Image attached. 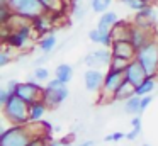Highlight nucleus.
I'll list each match as a JSON object with an SVG mask.
<instances>
[{
	"label": "nucleus",
	"instance_id": "f257e3e1",
	"mask_svg": "<svg viewBox=\"0 0 158 146\" xmlns=\"http://www.w3.org/2000/svg\"><path fill=\"white\" fill-rule=\"evenodd\" d=\"M39 122L29 124H10L0 132V146H27L36 134H44L51 131V126L41 121V129H36Z\"/></svg>",
	"mask_w": 158,
	"mask_h": 146
},
{
	"label": "nucleus",
	"instance_id": "f03ea898",
	"mask_svg": "<svg viewBox=\"0 0 158 146\" xmlns=\"http://www.w3.org/2000/svg\"><path fill=\"white\" fill-rule=\"evenodd\" d=\"M2 114L10 124H29V104L15 94L7 100V104L2 105Z\"/></svg>",
	"mask_w": 158,
	"mask_h": 146
},
{
	"label": "nucleus",
	"instance_id": "7ed1b4c3",
	"mask_svg": "<svg viewBox=\"0 0 158 146\" xmlns=\"http://www.w3.org/2000/svg\"><path fill=\"white\" fill-rule=\"evenodd\" d=\"M136 60L143 65L148 77H158V37L155 36L141 49L136 51Z\"/></svg>",
	"mask_w": 158,
	"mask_h": 146
},
{
	"label": "nucleus",
	"instance_id": "20e7f679",
	"mask_svg": "<svg viewBox=\"0 0 158 146\" xmlns=\"http://www.w3.org/2000/svg\"><path fill=\"white\" fill-rule=\"evenodd\" d=\"M68 95H70V92H68L66 83H63L61 80H58V78L55 77L49 81H46L41 98L46 102V105H48L49 109H56L68 98Z\"/></svg>",
	"mask_w": 158,
	"mask_h": 146
},
{
	"label": "nucleus",
	"instance_id": "39448f33",
	"mask_svg": "<svg viewBox=\"0 0 158 146\" xmlns=\"http://www.w3.org/2000/svg\"><path fill=\"white\" fill-rule=\"evenodd\" d=\"M124 80H126L124 71H117V70H112V68H107L106 78H104V85L99 92L100 102H114V94L123 85Z\"/></svg>",
	"mask_w": 158,
	"mask_h": 146
},
{
	"label": "nucleus",
	"instance_id": "423d86ee",
	"mask_svg": "<svg viewBox=\"0 0 158 146\" xmlns=\"http://www.w3.org/2000/svg\"><path fill=\"white\" fill-rule=\"evenodd\" d=\"M34 34L36 32H34V29H32V24L26 22V24H22V26L15 27V29H10V32H9V36L4 39V43L9 44L10 48H14V49H24L29 41H32Z\"/></svg>",
	"mask_w": 158,
	"mask_h": 146
},
{
	"label": "nucleus",
	"instance_id": "0eeeda50",
	"mask_svg": "<svg viewBox=\"0 0 158 146\" xmlns=\"http://www.w3.org/2000/svg\"><path fill=\"white\" fill-rule=\"evenodd\" d=\"M43 90H44L43 83L36 81L34 78H29L27 81L17 83V88H15V95H17V97H21L22 100L26 102V104L31 105L32 102L39 100V98L43 97Z\"/></svg>",
	"mask_w": 158,
	"mask_h": 146
},
{
	"label": "nucleus",
	"instance_id": "6e6552de",
	"mask_svg": "<svg viewBox=\"0 0 158 146\" xmlns=\"http://www.w3.org/2000/svg\"><path fill=\"white\" fill-rule=\"evenodd\" d=\"M110 60H112V51L110 48H99V49L90 51L85 56L83 63L87 65V68H99V70H104V68H109Z\"/></svg>",
	"mask_w": 158,
	"mask_h": 146
},
{
	"label": "nucleus",
	"instance_id": "1a4fd4ad",
	"mask_svg": "<svg viewBox=\"0 0 158 146\" xmlns=\"http://www.w3.org/2000/svg\"><path fill=\"white\" fill-rule=\"evenodd\" d=\"M133 24L141 26V27H144V29H155L156 24H158V10H156V7L151 3V5L144 7L143 10L134 12Z\"/></svg>",
	"mask_w": 158,
	"mask_h": 146
},
{
	"label": "nucleus",
	"instance_id": "9d476101",
	"mask_svg": "<svg viewBox=\"0 0 158 146\" xmlns=\"http://www.w3.org/2000/svg\"><path fill=\"white\" fill-rule=\"evenodd\" d=\"M104 78H106V71L99 70V68H87V71L83 73L85 88L92 94H99L104 85Z\"/></svg>",
	"mask_w": 158,
	"mask_h": 146
},
{
	"label": "nucleus",
	"instance_id": "9b49d317",
	"mask_svg": "<svg viewBox=\"0 0 158 146\" xmlns=\"http://www.w3.org/2000/svg\"><path fill=\"white\" fill-rule=\"evenodd\" d=\"M153 37H155V29H144V27L136 26V24H133V26H131L129 41H131V44L136 48V51L141 49V48H143L146 43H150Z\"/></svg>",
	"mask_w": 158,
	"mask_h": 146
},
{
	"label": "nucleus",
	"instance_id": "f8f14e48",
	"mask_svg": "<svg viewBox=\"0 0 158 146\" xmlns=\"http://www.w3.org/2000/svg\"><path fill=\"white\" fill-rule=\"evenodd\" d=\"M46 10H44V7H43V3L39 2V0H24V2L19 5V9L15 10L17 15L24 17V19H27V20L36 19V17H39Z\"/></svg>",
	"mask_w": 158,
	"mask_h": 146
},
{
	"label": "nucleus",
	"instance_id": "ddd939ff",
	"mask_svg": "<svg viewBox=\"0 0 158 146\" xmlns=\"http://www.w3.org/2000/svg\"><path fill=\"white\" fill-rule=\"evenodd\" d=\"M110 51H112V56H119L124 58V60L131 61L136 58V48L131 44L129 39H117L112 43L110 46Z\"/></svg>",
	"mask_w": 158,
	"mask_h": 146
},
{
	"label": "nucleus",
	"instance_id": "4468645a",
	"mask_svg": "<svg viewBox=\"0 0 158 146\" xmlns=\"http://www.w3.org/2000/svg\"><path fill=\"white\" fill-rule=\"evenodd\" d=\"M55 12H44L41 14L39 17H36V19L31 20L32 24V29H34V32L38 34V36H44V34H49L53 29V24H55Z\"/></svg>",
	"mask_w": 158,
	"mask_h": 146
},
{
	"label": "nucleus",
	"instance_id": "2eb2a0df",
	"mask_svg": "<svg viewBox=\"0 0 158 146\" xmlns=\"http://www.w3.org/2000/svg\"><path fill=\"white\" fill-rule=\"evenodd\" d=\"M124 77H126L127 81H131V83L136 87V85H139L148 75H146V70L143 68V65L134 58V60H131L129 65H127L126 71H124Z\"/></svg>",
	"mask_w": 158,
	"mask_h": 146
},
{
	"label": "nucleus",
	"instance_id": "dca6fc26",
	"mask_svg": "<svg viewBox=\"0 0 158 146\" xmlns=\"http://www.w3.org/2000/svg\"><path fill=\"white\" fill-rule=\"evenodd\" d=\"M89 39L95 44H100V46H106V48H110L114 43V37H112V32L110 31H104V29H95L89 31Z\"/></svg>",
	"mask_w": 158,
	"mask_h": 146
},
{
	"label": "nucleus",
	"instance_id": "f3484780",
	"mask_svg": "<svg viewBox=\"0 0 158 146\" xmlns=\"http://www.w3.org/2000/svg\"><path fill=\"white\" fill-rule=\"evenodd\" d=\"M48 105H46V102L43 100V98H39V100L32 102L31 105H29V122H41L44 121V115L46 112H48Z\"/></svg>",
	"mask_w": 158,
	"mask_h": 146
},
{
	"label": "nucleus",
	"instance_id": "a211bd4d",
	"mask_svg": "<svg viewBox=\"0 0 158 146\" xmlns=\"http://www.w3.org/2000/svg\"><path fill=\"white\" fill-rule=\"evenodd\" d=\"M133 95H136V87H134L131 81L124 80L123 85L116 90L114 94V102H126L127 98H131Z\"/></svg>",
	"mask_w": 158,
	"mask_h": 146
},
{
	"label": "nucleus",
	"instance_id": "6ab92c4d",
	"mask_svg": "<svg viewBox=\"0 0 158 146\" xmlns=\"http://www.w3.org/2000/svg\"><path fill=\"white\" fill-rule=\"evenodd\" d=\"M117 20H119L117 14L112 12V10H107V12L100 14L99 20H97V27L104 31H112V27L117 24Z\"/></svg>",
	"mask_w": 158,
	"mask_h": 146
},
{
	"label": "nucleus",
	"instance_id": "aec40b11",
	"mask_svg": "<svg viewBox=\"0 0 158 146\" xmlns=\"http://www.w3.org/2000/svg\"><path fill=\"white\" fill-rule=\"evenodd\" d=\"M131 26H133V22H127V20H117V24L112 27V37L114 41L117 39H129V32H131Z\"/></svg>",
	"mask_w": 158,
	"mask_h": 146
},
{
	"label": "nucleus",
	"instance_id": "412c9836",
	"mask_svg": "<svg viewBox=\"0 0 158 146\" xmlns=\"http://www.w3.org/2000/svg\"><path fill=\"white\" fill-rule=\"evenodd\" d=\"M56 43H58L56 36H55L53 32H49V34H44V36H39V39H38V48H39V51H41L43 54H49L53 49H55Z\"/></svg>",
	"mask_w": 158,
	"mask_h": 146
},
{
	"label": "nucleus",
	"instance_id": "4be33fe9",
	"mask_svg": "<svg viewBox=\"0 0 158 146\" xmlns=\"http://www.w3.org/2000/svg\"><path fill=\"white\" fill-rule=\"evenodd\" d=\"M156 88V77H146L139 85H136V95L143 97V95H150Z\"/></svg>",
	"mask_w": 158,
	"mask_h": 146
},
{
	"label": "nucleus",
	"instance_id": "5701e85b",
	"mask_svg": "<svg viewBox=\"0 0 158 146\" xmlns=\"http://www.w3.org/2000/svg\"><path fill=\"white\" fill-rule=\"evenodd\" d=\"M55 77L58 78V80H61L63 83L68 85L70 81H72V78H73V66L68 65V63L58 65V66L55 68Z\"/></svg>",
	"mask_w": 158,
	"mask_h": 146
},
{
	"label": "nucleus",
	"instance_id": "b1692460",
	"mask_svg": "<svg viewBox=\"0 0 158 146\" xmlns=\"http://www.w3.org/2000/svg\"><path fill=\"white\" fill-rule=\"evenodd\" d=\"M123 109H124V112H127V114H131V115L141 114V97L139 95H133V97L127 98L123 104Z\"/></svg>",
	"mask_w": 158,
	"mask_h": 146
},
{
	"label": "nucleus",
	"instance_id": "393cba45",
	"mask_svg": "<svg viewBox=\"0 0 158 146\" xmlns=\"http://www.w3.org/2000/svg\"><path fill=\"white\" fill-rule=\"evenodd\" d=\"M14 51H15L14 48H10L9 44L4 43V48H2V51H0V66L2 68L7 66V65L14 60Z\"/></svg>",
	"mask_w": 158,
	"mask_h": 146
},
{
	"label": "nucleus",
	"instance_id": "a878e982",
	"mask_svg": "<svg viewBox=\"0 0 158 146\" xmlns=\"http://www.w3.org/2000/svg\"><path fill=\"white\" fill-rule=\"evenodd\" d=\"M123 3H124V5H126L129 10L138 12V10H143L144 7L151 5V3H153V0H124Z\"/></svg>",
	"mask_w": 158,
	"mask_h": 146
},
{
	"label": "nucleus",
	"instance_id": "bb28decb",
	"mask_svg": "<svg viewBox=\"0 0 158 146\" xmlns=\"http://www.w3.org/2000/svg\"><path fill=\"white\" fill-rule=\"evenodd\" d=\"M110 5H112V0H92L90 2V7H92V10L95 14L107 12L110 9Z\"/></svg>",
	"mask_w": 158,
	"mask_h": 146
},
{
	"label": "nucleus",
	"instance_id": "cd10ccee",
	"mask_svg": "<svg viewBox=\"0 0 158 146\" xmlns=\"http://www.w3.org/2000/svg\"><path fill=\"white\" fill-rule=\"evenodd\" d=\"M32 78L36 81H39V83H46V81L51 80L49 78V70L46 66H36L34 73H32Z\"/></svg>",
	"mask_w": 158,
	"mask_h": 146
},
{
	"label": "nucleus",
	"instance_id": "c85d7f7f",
	"mask_svg": "<svg viewBox=\"0 0 158 146\" xmlns=\"http://www.w3.org/2000/svg\"><path fill=\"white\" fill-rule=\"evenodd\" d=\"M49 143H51L49 132H44V134H36L27 146H49Z\"/></svg>",
	"mask_w": 158,
	"mask_h": 146
},
{
	"label": "nucleus",
	"instance_id": "c756f323",
	"mask_svg": "<svg viewBox=\"0 0 158 146\" xmlns=\"http://www.w3.org/2000/svg\"><path fill=\"white\" fill-rule=\"evenodd\" d=\"M127 65H129V61H127V60H124V58H119V56H112L109 68H112V70H117V71H126Z\"/></svg>",
	"mask_w": 158,
	"mask_h": 146
},
{
	"label": "nucleus",
	"instance_id": "7c9ffc66",
	"mask_svg": "<svg viewBox=\"0 0 158 146\" xmlns=\"http://www.w3.org/2000/svg\"><path fill=\"white\" fill-rule=\"evenodd\" d=\"M39 2L43 3V7H44L46 12H60V0H39Z\"/></svg>",
	"mask_w": 158,
	"mask_h": 146
},
{
	"label": "nucleus",
	"instance_id": "2f4dec72",
	"mask_svg": "<svg viewBox=\"0 0 158 146\" xmlns=\"http://www.w3.org/2000/svg\"><path fill=\"white\" fill-rule=\"evenodd\" d=\"M126 138V134L124 132H110V134H107L106 138H104V141H107V143H117V141H121V139H124Z\"/></svg>",
	"mask_w": 158,
	"mask_h": 146
},
{
	"label": "nucleus",
	"instance_id": "473e14b6",
	"mask_svg": "<svg viewBox=\"0 0 158 146\" xmlns=\"http://www.w3.org/2000/svg\"><path fill=\"white\" fill-rule=\"evenodd\" d=\"M139 134H141V127H131V131L129 132H126V139L127 141H136L138 138H139Z\"/></svg>",
	"mask_w": 158,
	"mask_h": 146
},
{
	"label": "nucleus",
	"instance_id": "72a5a7b5",
	"mask_svg": "<svg viewBox=\"0 0 158 146\" xmlns=\"http://www.w3.org/2000/svg\"><path fill=\"white\" fill-rule=\"evenodd\" d=\"M151 102H153V94H150V95H143V97H141V114H143V112L146 111L148 107H150Z\"/></svg>",
	"mask_w": 158,
	"mask_h": 146
},
{
	"label": "nucleus",
	"instance_id": "f704fd0d",
	"mask_svg": "<svg viewBox=\"0 0 158 146\" xmlns=\"http://www.w3.org/2000/svg\"><path fill=\"white\" fill-rule=\"evenodd\" d=\"M10 97H12V94L7 90V87H5V88H0V105H5Z\"/></svg>",
	"mask_w": 158,
	"mask_h": 146
},
{
	"label": "nucleus",
	"instance_id": "c9c22d12",
	"mask_svg": "<svg viewBox=\"0 0 158 146\" xmlns=\"http://www.w3.org/2000/svg\"><path fill=\"white\" fill-rule=\"evenodd\" d=\"M49 146H73V144L68 138H63V139H51Z\"/></svg>",
	"mask_w": 158,
	"mask_h": 146
},
{
	"label": "nucleus",
	"instance_id": "e433bc0d",
	"mask_svg": "<svg viewBox=\"0 0 158 146\" xmlns=\"http://www.w3.org/2000/svg\"><path fill=\"white\" fill-rule=\"evenodd\" d=\"M22 2H24V0H7V2H4V3H9V7H10V9L15 12V10L19 9V5H21Z\"/></svg>",
	"mask_w": 158,
	"mask_h": 146
},
{
	"label": "nucleus",
	"instance_id": "4c0bfd02",
	"mask_svg": "<svg viewBox=\"0 0 158 146\" xmlns=\"http://www.w3.org/2000/svg\"><path fill=\"white\" fill-rule=\"evenodd\" d=\"M17 83H19V81H15V80H10V81L7 83V90L10 92L12 95L15 94V88H17Z\"/></svg>",
	"mask_w": 158,
	"mask_h": 146
},
{
	"label": "nucleus",
	"instance_id": "58836bf2",
	"mask_svg": "<svg viewBox=\"0 0 158 146\" xmlns=\"http://www.w3.org/2000/svg\"><path fill=\"white\" fill-rule=\"evenodd\" d=\"M46 61H48V58H46V54H44V56L38 58V60L34 61V65H36V66H43V63H46Z\"/></svg>",
	"mask_w": 158,
	"mask_h": 146
},
{
	"label": "nucleus",
	"instance_id": "ea45409f",
	"mask_svg": "<svg viewBox=\"0 0 158 146\" xmlns=\"http://www.w3.org/2000/svg\"><path fill=\"white\" fill-rule=\"evenodd\" d=\"M73 146H94V141H82L78 144H73Z\"/></svg>",
	"mask_w": 158,
	"mask_h": 146
},
{
	"label": "nucleus",
	"instance_id": "a19ab883",
	"mask_svg": "<svg viewBox=\"0 0 158 146\" xmlns=\"http://www.w3.org/2000/svg\"><path fill=\"white\" fill-rule=\"evenodd\" d=\"M143 146H151V144H148V143H146V144H143Z\"/></svg>",
	"mask_w": 158,
	"mask_h": 146
},
{
	"label": "nucleus",
	"instance_id": "79ce46f5",
	"mask_svg": "<svg viewBox=\"0 0 158 146\" xmlns=\"http://www.w3.org/2000/svg\"><path fill=\"white\" fill-rule=\"evenodd\" d=\"M73 2H80V0H73Z\"/></svg>",
	"mask_w": 158,
	"mask_h": 146
},
{
	"label": "nucleus",
	"instance_id": "37998d69",
	"mask_svg": "<svg viewBox=\"0 0 158 146\" xmlns=\"http://www.w3.org/2000/svg\"><path fill=\"white\" fill-rule=\"evenodd\" d=\"M119 2H124V0H119Z\"/></svg>",
	"mask_w": 158,
	"mask_h": 146
}]
</instances>
